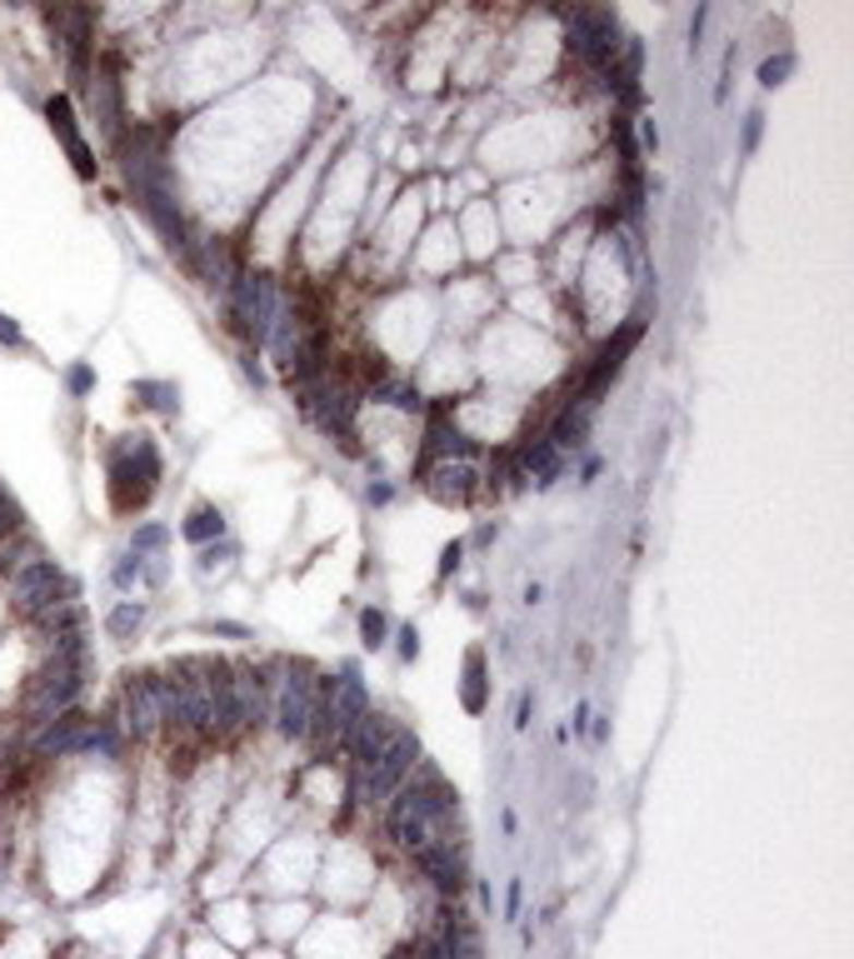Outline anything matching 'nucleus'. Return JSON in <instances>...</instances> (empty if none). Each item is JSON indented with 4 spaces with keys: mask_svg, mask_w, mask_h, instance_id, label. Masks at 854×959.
<instances>
[{
    "mask_svg": "<svg viewBox=\"0 0 854 959\" xmlns=\"http://www.w3.org/2000/svg\"><path fill=\"white\" fill-rule=\"evenodd\" d=\"M120 724H110V720H91V730H85V740H81V755H100V759H116L120 755Z\"/></svg>",
    "mask_w": 854,
    "mask_h": 959,
    "instance_id": "a878e982",
    "label": "nucleus"
},
{
    "mask_svg": "<svg viewBox=\"0 0 854 959\" xmlns=\"http://www.w3.org/2000/svg\"><path fill=\"white\" fill-rule=\"evenodd\" d=\"M370 400H375V405H390V410H400V415H425V400H420L416 385L390 380V375L370 380Z\"/></svg>",
    "mask_w": 854,
    "mask_h": 959,
    "instance_id": "5701e85b",
    "label": "nucleus"
},
{
    "mask_svg": "<svg viewBox=\"0 0 854 959\" xmlns=\"http://www.w3.org/2000/svg\"><path fill=\"white\" fill-rule=\"evenodd\" d=\"M85 730H91V715L65 710V715H56L50 724H40L36 750H40V755H81Z\"/></svg>",
    "mask_w": 854,
    "mask_h": 959,
    "instance_id": "a211bd4d",
    "label": "nucleus"
},
{
    "mask_svg": "<svg viewBox=\"0 0 854 959\" xmlns=\"http://www.w3.org/2000/svg\"><path fill=\"white\" fill-rule=\"evenodd\" d=\"M759 135H765V110H749V116H745V131H739V151L755 155Z\"/></svg>",
    "mask_w": 854,
    "mask_h": 959,
    "instance_id": "473e14b6",
    "label": "nucleus"
},
{
    "mask_svg": "<svg viewBox=\"0 0 854 959\" xmlns=\"http://www.w3.org/2000/svg\"><path fill=\"white\" fill-rule=\"evenodd\" d=\"M474 455V440L465 435L460 425H455L445 410H435L425 420V451H420V470H430V465L440 460H470Z\"/></svg>",
    "mask_w": 854,
    "mask_h": 959,
    "instance_id": "4468645a",
    "label": "nucleus"
},
{
    "mask_svg": "<svg viewBox=\"0 0 854 959\" xmlns=\"http://www.w3.org/2000/svg\"><path fill=\"white\" fill-rule=\"evenodd\" d=\"M11 595H15V610H21L25 620H40L46 610H56V604L75 600V585H71V575H65L56 560L31 555V560H21V565H15Z\"/></svg>",
    "mask_w": 854,
    "mask_h": 959,
    "instance_id": "1a4fd4ad",
    "label": "nucleus"
},
{
    "mask_svg": "<svg viewBox=\"0 0 854 959\" xmlns=\"http://www.w3.org/2000/svg\"><path fill=\"white\" fill-rule=\"evenodd\" d=\"M520 900H525V885L510 879V895H505V914H510V920H520Z\"/></svg>",
    "mask_w": 854,
    "mask_h": 959,
    "instance_id": "a19ab883",
    "label": "nucleus"
},
{
    "mask_svg": "<svg viewBox=\"0 0 854 959\" xmlns=\"http://www.w3.org/2000/svg\"><path fill=\"white\" fill-rule=\"evenodd\" d=\"M416 765H420V734L410 730V724L395 720L390 734H385V745H380V755L370 759L365 770H356V794L365 800V805H385V800L410 780Z\"/></svg>",
    "mask_w": 854,
    "mask_h": 959,
    "instance_id": "39448f33",
    "label": "nucleus"
},
{
    "mask_svg": "<svg viewBox=\"0 0 854 959\" xmlns=\"http://www.w3.org/2000/svg\"><path fill=\"white\" fill-rule=\"evenodd\" d=\"M230 555H236V546H205L201 550V575H211L215 565H226Z\"/></svg>",
    "mask_w": 854,
    "mask_h": 959,
    "instance_id": "c9c22d12",
    "label": "nucleus"
},
{
    "mask_svg": "<svg viewBox=\"0 0 854 959\" xmlns=\"http://www.w3.org/2000/svg\"><path fill=\"white\" fill-rule=\"evenodd\" d=\"M85 675H91V645H85V630H65V635L50 639V660L40 664L31 699H25V715L31 724H50L56 715H65L81 699Z\"/></svg>",
    "mask_w": 854,
    "mask_h": 959,
    "instance_id": "f03ea898",
    "label": "nucleus"
},
{
    "mask_svg": "<svg viewBox=\"0 0 854 959\" xmlns=\"http://www.w3.org/2000/svg\"><path fill=\"white\" fill-rule=\"evenodd\" d=\"M85 95H91V106H95V120L106 125V135L116 141L120 131H125V106H120V81L110 71H91V85H85Z\"/></svg>",
    "mask_w": 854,
    "mask_h": 959,
    "instance_id": "6ab92c4d",
    "label": "nucleus"
},
{
    "mask_svg": "<svg viewBox=\"0 0 854 959\" xmlns=\"http://www.w3.org/2000/svg\"><path fill=\"white\" fill-rule=\"evenodd\" d=\"M170 546V530L166 525H135L131 535V550L135 555H155V550H166Z\"/></svg>",
    "mask_w": 854,
    "mask_h": 959,
    "instance_id": "7c9ffc66",
    "label": "nucleus"
},
{
    "mask_svg": "<svg viewBox=\"0 0 854 959\" xmlns=\"http://www.w3.org/2000/svg\"><path fill=\"white\" fill-rule=\"evenodd\" d=\"M65 385H71V395H91V391H95V370L81 360V365L65 370Z\"/></svg>",
    "mask_w": 854,
    "mask_h": 959,
    "instance_id": "72a5a7b5",
    "label": "nucleus"
},
{
    "mask_svg": "<svg viewBox=\"0 0 854 959\" xmlns=\"http://www.w3.org/2000/svg\"><path fill=\"white\" fill-rule=\"evenodd\" d=\"M180 535H185L190 546H211V540H220V535H226V515H220V510L215 505H195L190 510V520L180 525Z\"/></svg>",
    "mask_w": 854,
    "mask_h": 959,
    "instance_id": "b1692460",
    "label": "nucleus"
},
{
    "mask_svg": "<svg viewBox=\"0 0 854 959\" xmlns=\"http://www.w3.org/2000/svg\"><path fill=\"white\" fill-rule=\"evenodd\" d=\"M640 145H645V151H654V145H660V135H654V120H640Z\"/></svg>",
    "mask_w": 854,
    "mask_h": 959,
    "instance_id": "37998d69",
    "label": "nucleus"
},
{
    "mask_svg": "<svg viewBox=\"0 0 854 959\" xmlns=\"http://www.w3.org/2000/svg\"><path fill=\"white\" fill-rule=\"evenodd\" d=\"M230 695H236V720L240 730H255V724L270 720V680H265V670H255V664H230Z\"/></svg>",
    "mask_w": 854,
    "mask_h": 959,
    "instance_id": "9b49d317",
    "label": "nucleus"
},
{
    "mask_svg": "<svg viewBox=\"0 0 854 959\" xmlns=\"http://www.w3.org/2000/svg\"><path fill=\"white\" fill-rule=\"evenodd\" d=\"M280 670H285V680L275 690L270 715L285 740H310V734L321 730V675L305 660H285Z\"/></svg>",
    "mask_w": 854,
    "mask_h": 959,
    "instance_id": "423d86ee",
    "label": "nucleus"
},
{
    "mask_svg": "<svg viewBox=\"0 0 854 959\" xmlns=\"http://www.w3.org/2000/svg\"><path fill=\"white\" fill-rule=\"evenodd\" d=\"M560 25H565V50L580 60L585 71L605 81L615 71L620 46H625V25L610 5H560Z\"/></svg>",
    "mask_w": 854,
    "mask_h": 959,
    "instance_id": "7ed1b4c3",
    "label": "nucleus"
},
{
    "mask_svg": "<svg viewBox=\"0 0 854 959\" xmlns=\"http://www.w3.org/2000/svg\"><path fill=\"white\" fill-rule=\"evenodd\" d=\"M645 340V310L640 315H629L625 325H620L615 335H610L605 345H600V350H594V360H590V370H585V380H580V395H575V400L580 405H600V395L610 391V380L620 375V370H625V360H629V350H635V345Z\"/></svg>",
    "mask_w": 854,
    "mask_h": 959,
    "instance_id": "9d476101",
    "label": "nucleus"
},
{
    "mask_svg": "<svg viewBox=\"0 0 854 959\" xmlns=\"http://www.w3.org/2000/svg\"><path fill=\"white\" fill-rule=\"evenodd\" d=\"M395 650H400V660H416V655H420V630H416V625H400V635H395Z\"/></svg>",
    "mask_w": 854,
    "mask_h": 959,
    "instance_id": "f704fd0d",
    "label": "nucleus"
},
{
    "mask_svg": "<svg viewBox=\"0 0 854 959\" xmlns=\"http://www.w3.org/2000/svg\"><path fill=\"white\" fill-rule=\"evenodd\" d=\"M440 955L445 959H485V945H480V924H474V914L465 910V904H445L440 910Z\"/></svg>",
    "mask_w": 854,
    "mask_h": 959,
    "instance_id": "ddd939ff",
    "label": "nucleus"
},
{
    "mask_svg": "<svg viewBox=\"0 0 854 959\" xmlns=\"http://www.w3.org/2000/svg\"><path fill=\"white\" fill-rule=\"evenodd\" d=\"M705 15H710V5H695V15H689V50H700V31H705Z\"/></svg>",
    "mask_w": 854,
    "mask_h": 959,
    "instance_id": "4c0bfd02",
    "label": "nucleus"
},
{
    "mask_svg": "<svg viewBox=\"0 0 854 959\" xmlns=\"http://www.w3.org/2000/svg\"><path fill=\"white\" fill-rule=\"evenodd\" d=\"M515 724H520V730H525V724H530V695H520V710H515Z\"/></svg>",
    "mask_w": 854,
    "mask_h": 959,
    "instance_id": "a18cd8bd",
    "label": "nucleus"
},
{
    "mask_svg": "<svg viewBox=\"0 0 854 959\" xmlns=\"http://www.w3.org/2000/svg\"><path fill=\"white\" fill-rule=\"evenodd\" d=\"M110 580H116V590H131V585H166V565H155L151 555L125 550V555L116 560V570H110Z\"/></svg>",
    "mask_w": 854,
    "mask_h": 959,
    "instance_id": "4be33fe9",
    "label": "nucleus"
},
{
    "mask_svg": "<svg viewBox=\"0 0 854 959\" xmlns=\"http://www.w3.org/2000/svg\"><path fill=\"white\" fill-rule=\"evenodd\" d=\"M0 345H25V335H21V325H15L11 315H0Z\"/></svg>",
    "mask_w": 854,
    "mask_h": 959,
    "instance_id": "ea45409f",
    "label": "nucleus"
},
{
    "mask_svg": "<svg viewBox=\"0 0 854 959\" xmlns=\"http://www.w3.org/2000/svg\"><path fill=\"white\" fill-rule=\"evenodd\" d=\"M211 630H215V635H230V639H250V630L245 625H230V620H215Z\"/></svg>",
    "mask_w": 854,
    "mask_h": 959,
    "instance_id": "79ce46f5",
    "label": "nucleus"
},
{
    "mask_svg": "<svg viewBox=\"0 0 854 959\" xmlns=\"http://www.w3.org/2000/svg\"><path fill=\"white\" fill-rule=\"evenodd\" d=\"M795 50H780V56H770L765 60V65H759V85H765V91H774V85H784L790 81V75H795Z\"/></svg>",
    "mask_w": 854,
    "mask_h": 959,
    "instance_id": "c85d7f7f",
    "label": "nucleus"
},
{
    "mask_svg": "<svg viewBox=\"0 0 854 959\" xmlns=\"http://www.w3.org/2000/svg\"><path fill=\"white\" fill-rule=\"evenodd\" d=\"M615 145H620V166L640 170V145H635V120L629 116H615Z\"/></svg>",
    "mask_w": 854,
    "mask_h": 959,
    "instance_id": "c756f323",
    "label": "nucleus"
},
{
    "mask_svg": "<svg viewBox=\"0 0 854 959\" xmlns=\"http://www.w3.org/2000/svg\"><path fill=\"white\" fill-rule=\"evenodd\" d=\"M455 805H460L455 784L445 780L435 765H425V759H420L416 770H410V780H405L400 790L390 794V815H385V819H390V835H395V840H400L405 850L416 854L420 844L435 835V825L450 815Z\"/></svg>",
    "mask_w": 854,
    "mask_h": 959,
    "instance_id": "f257e3e1",
    "label": "nucleus"
},
{
    "mask_svg": "<svg viewBox=\"0 0 854 959\" xmlns=\"http://www.w3.org/2000/svg\"><path fill=\"white\" fill-rule=\"evenodd\" d=\"M375 710L370 705V690H365V675H360L356 660H345L330 680H321V724L335 734V745H350V734L365 715Z\"/></svg>",
    "mask_w": 854,
    "mask_h": 959,
    "instance_id": "0eeeda50",
    "label": "nucleus"
},
{
    "mask_svg": "<svg viewBox=\"0 0 854 959\" xmlns=\"http://www.w3.org/2000/svg\"><path fill=\"white\" fill-rule=\"evenodd\" d=\"M145 625V604L141 600H120L106 615V635L110 639H135V630Z\"/></svg>",
    "mask_w": 854,
    "mask_h": 959,
    "instance_id": "bb28decb",
    "label": "nucleus"
},
{
    "mask_svg": "<svg viewBox=\"0 0 854 959\" xmlns=\"http://www.w3.org/2000/svg\"><path fill=\"white\" fill-rule=\"evenodd\" d=\"M131 395H135V405H145V410H160V415L180 410V391L170 385V380H135Z\"/></svg>",
    "mask_w": 854,
    "mask_h": 959,
    "instance_id": "393cba45",
    "label": "nucleus"
},
{
    "mask_svg": "<svg viewBox=\"0 0 854 959\" xmlns=\"http://www.w3.org/2000/svg\"><path fill=\"white\" fill-rule=\"evenodd\" d=\"M460 560H465V540H450V546L440 550V575H455V570H460Z\"/></svg>",
    "mask_w": 854,
    "mask_h": 959,
    "instance_id": "e433bc0d",
    "label": "nucleus"
},
{
    "mask_svg": "<svg viewBox=\"0 0 854 959\" xmlns=\"http://www.w3.org/2000/svg\"><path fill=\"white\" fill-rule=\"evenodd\" d=\"M360 639H365V650H380V645L390 639V615H385V610H375V604H370V610H360Z\"/></svg>",
    "mask_w": 854,
    "mask_h": 959,
    "instance_id": "cd10ccee",
    "label": "nucleus"
},
{
    "mask_svg": "<svg viewBox=\"0 0 854 959\" xmlns=\"http://www.w3.org/2000/svg\"><path fill=\"white\" fill-rule=\"evenodd\" d=\"M590 720H594L590 705H575V730H590Z\"/></svg>",
    "mask_w": 854,
    "mask_h": 959,
    "instance_id": "c03bdc74",
    "label": "nucleus"
},
{
    "mask_svg": "<svg viewBox=\"0 0 854 959\" xmlns=\"http://www.w3.org/2000/svg\"><path fill=\"white\" fill-rule=\"evenodd\" d=\"M515 465H520L525 486H534V490H550L560 475H565V455H560L545 435H525L520 451H515Z\"/></svg>",
    "mask_w": 854,
    "mask_h": 959,
    "instance_id": "f3484780",
    "label": "nucleus"
},
{
    "mask_svg": "<svg viewBox=\"0 0 854 959\" xmlns=\"http://www.w3.org/2000/svg\"><path fill=\"white\" fill-rule=\"evenodd\" d=\"M155 724H160V699H155L151 675H131L125 680V695H120V730L145 740Z\"/></svg>",
    "mask_w": 854,
    "mask_h": 959,
    "instance_id": "dca6fc26",
    "label": "nucleus"
},
{
    "mask_svg": "<svg viewBox=\"0 0 854 959\" xmlns=\"http://www.w3.org/2000/svg\"><path fill=\"white\" fill-rule=\"evenodd\" d=\"M425 490L440 505H470L474 490H480V470L470 460H440L425 470Z\"/></svg>",
    "mask_w": 854,
    "mask_h": 959,
    "instance_id": "2eb2a0df",
    "label": "nucleus"
},
{
    "mask_svg": "<svg viewBox=\"0 0 854 959\" xmlns=\"http://www.w3.org/2000/svg\"><path fill=\"white\" fill-rule=\"evenodd\" d=\"M460 699H465V710H470V715H480V710L490 705V664H485V650H470V655H465Z\"/></svg>",
    "mask_w": 854,
    "mask_h": 959,
    "instance_id": "412c9836",
    "label": "nucleus"
},
{
    "mask_svg": "<svg viewBox=\"0 0 854 959\" xmlns=\"http://www.w3.org/2000/svg\"><path fill=\"white\" fill-rule=\"evenodd\" d=\"M46 120H50V131H56V141L65 145V155H71V166L81 180H95V151L85 145L81 125H75V106H71V95H50L46 100Z\"/></svg>",
    "mask_w": 854,
    "mask_h": 959,
    "instance_id": "f8f14e48",
    "label": "nucleus"
},
{
    "mask_svg": "<svg viewBox=\"0 0 854 959\" xmlns=\"http://www.w3.org/2000/svg\"><path fill=\"white\" fill-rule=\"evenodd\" d=\"M365 500H370V505H390V500H395V486H385V480H370Z\"/></svg>",
    "mask_w": 854,
    "mask_h": 959,
    "instance_id": "58836bf2",
    "label": "nucleus"
},
{
    "mask_svg": "<svg viewBox=\"0 0 854 959\" xmlns=\"http://www.w3.org/2000/svg\"><path fill=\"white\" fill-rule=\"evenodd\" d=\"M21 520H25L21 500H15L11 490H5V480H0V540H5V535H15V530H21Z\"/></svg>",
    "mask_w": 854,
    "mask_h": 959,
    "instance_id": "2f4dec72",
    "label": "nucleus"
},
{
    "mask_svg": "<svg viewBox=\"0 0 854 959\" xmlns=\"http://www.w3.org/2000/svg\"><path fill=\"white\" fill-rule=\"evenodd\" d=\"M226 305H230V325H236L245 340L265 345V335H270L275 315H280V285L270 280V275L261 271H240L236 280H230L226 290Z\"/></svg>",
    "mask_w": 854,
    "mask_h": 959,
    "instance_id": "6e6552de",
    "label": "nucleus"
},
{
    "mask_svg": "<svg viewBox=\"0 0 854 959\" xmlns=\"http://www.w3.org/2000/svg\"><path fill=\"white\" fill-rule=\"evenodd\" d=\"M160 451H155L151 435H131V440H116L106 451V475H110V505L120 515H135V510L151 505L155 495V480H160Z\"/></svg>",
    "mask_w": 854,
    "mask_h": 959,
    "instance_id": "20e7f679",
    "label": "nucleus"
},
{
    "mask_svg": "<svg viewBox=\"0 0 854 959\" xmlns=\"http://www.w3.org/2000/svg\"><path fill=\"white\" fill-rule=\"evenodd\" d=\"M590 415H594V410H590V405H580V400H569V405H565V410H560V415H555V425H550V430H545V440H550V445H555V451H560V455H565V451H580L585 440H590Z\"/></svg>",
    "mask_w": 854,
    "mask_h": 959,
    "instance_id": "aec40b11",
    "label": "nucleus"
}]
</instances>
